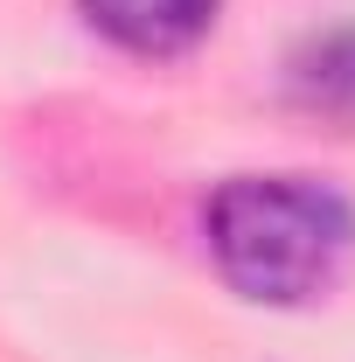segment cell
<instances>
[{
  "instance_id": "1",
  "label": "cell",
  "mask_w": 355,
  "mask_h": 362,
  "mask_svg": "<svg viewBox=\"0 0 355 362\" xmlns=\"http://www.w3.org/2000/svg\"><path fill=\"white\" fill-rule=\"evenodd\" d=\"M216 272L258 307H307L355 258V209L307 175H237L202 209Z\"/></svg>"
},
{
  "instance_id": "2",
  "label": "cell",
  "mask_w": 355,
  "mask_h": 362,
  "mask_svg": "<svg viewBox=\"0 0 355 362\" xmlns=\"http://www.w3.org/2000/svg\"><path fill=\"white\" fill-rule=\"evenodd\" d=\"M98 35H112L133 56H181L216 28L223 0H77Z\"/></svg>"
},
{
  "instance_id": "3",
  "label": "cell",
  "mask_w": 355,
  "mask_h": 362,
  "mask_svg": "<svg viewBox=\"0 0 355 362\" xmlns=\"http://www.w3.org/2000/svg\"><path fill=\"white\" fill-rule=\"evenodd\" d=\"M286 98H293V112L349 133L355 126V28H327V35H313V42L293 49Z\"/></svg>"
}]
</instances>
